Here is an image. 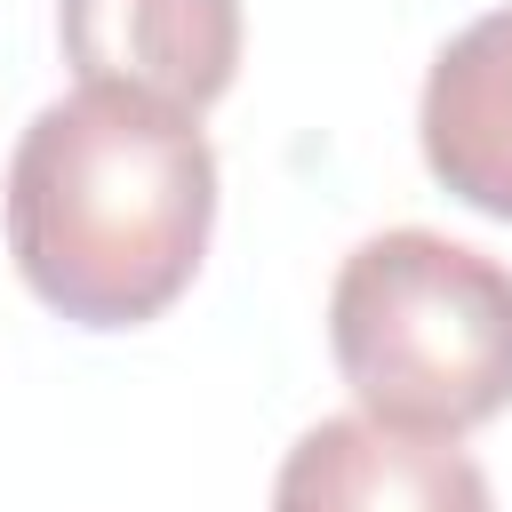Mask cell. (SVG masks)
Returning a JSON list of instances; mask_svg holds the SVG:
<instances>
[{
	"label": "cell",
	"mask_w": 512,
	"mask_h": 512,
	"mask_svg": "<svg viewBox=\"0 0 512 512\" xmlns=\"http://www.w3.org/2000/svg\"><path fill=\"white\" fill-rule=\"evenodd\" d=\"M272 512H496V504L488 472L456 440L392 432L376 416H320L288 448Z\"/></svg>",
	"instance_id": "277c9868"
},
{
	"label": "cell",
	"mask_w": 512,
	"mask_h": 512,
	"mask_svg": "<svg viewBox=\"0 0 512 512\" xmlns=\"http://www.w3.org/2000/svg\"><path fill=\"white\" fill-rule=\"evenodd\" d=\"M80 88L208 112L240 72V0H56Z\"/></svg>",
	"instance_id": "3957f363"
},
{
	"label": "cell",
	"mask_w": 512,
	"mask_h": 512,
	"mask_svg": "<svg viewBox=\"0 0 512 512\" xmlns=\"http://www.w3.org/2000/svg\"><path fill=\"white\" fill-rule=\"evenodd\" d=\"M216 224V152L192 112L80 88L48 104L8 160V256L72 328L160 320Z\"/></svg>",
	"instance_id": "6da1fadb"
},
{
	"label": "cell",
	"mask_w": 512,
	"mask_h": 512,
	"mask_svg": "<svg viewBox=\"0 0 512 512\" xmlns=\"http://www.w3.org/2000/svg\"><path fill=\"white\" fill-rule=\"evenodd\" d=\"M416 136L448 200L512 224V8H488L432 56Z\"/></svg>",
	"instance_id": "5b68a950"
},
{
	"label": "cell",
	"mask_w": 512,
	"mask_h": 512,
	"mask_svg": "<svg viewBox=\"0 0 512 512\" xmlns=\"http://www.w3.org/2000/svg\"><path fill=\"white\" fill-rule=\"evenodd\" d=\"M328 352L376 424L456 440L512 408V272L424 224L376 232L328 288Z\"/></svg>",
	"instance_id": "7a4b0ae2"
}]
</instances>
